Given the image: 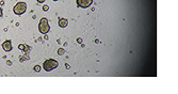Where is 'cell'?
I'll use <instances>...</instances> for the list:
<instances>
[{
	"label": "cell",
	"instance_id": "cell-1",
	"mask_svg": "<svg viewBox=\"0 0 178 94\" xmlns=\"http://www.w3.org/2000/svg\"><path fill=\"white\" fill-rule=\"evenodd\" d=\"M38 30L42 34H46L48 33V31L50 30V26H49V22L48 19L45 17H43L42 19L40 20V24H38Z\"/></svg>",
	"mask_w": 178,
	"mask_h": 94
},
{
	"label": "cell",
	"instance_id": "cell-2",
	"mask_svg": "<svg viewBox=\"0 0 178 94\" xmlns=\"http://www.w3.org/2000/svg\"><path fill=\"white\" fill-rule=\"evenodd\" d=\"M27 11V4L25 2H17L13 8V12L16 15H22Z\"/></svg>",
	"mask_w": 178,
	"mask_h": 94
},
{
	"label": "cell",
	"instance_id": "cell-3",
	"mask_svg": "<svg viewBox=\"0 0 178 94\" xmlns=\"http://www.w3.org/2000/svg\"><path fill=\"white\" fill-rule=\"evenodd\" d=\"M58 62H57V60H54V59H48V60H46L44 62V70L47 71V72H50V71L54 70L56 67H58Z\"/></svg>",
	"mask_w": 178,
	"mask_h": 94
},
{
	"label": "cell",
	"instance_id": "cell-4",
	"mask_svg": "<svg viewBox=\"0 0 178 94\" xmlns=\"http://www.w3.org/2000/svg\"><path fill=\"white\" fill-rule=\"evenodd\" d=\"M92 3H93V0H77V6L82 9L89 8Z\"/></svg>",
	"mask_w": 178,
	"mask_h": 94
},
{
	"label": "cell",
	"instance_id": "cell-5",
	"mask_svg": "<svg viewBox=\"0 0 178 94\" xmlns=\"http://www.w3.org/2000/svg\"><path fill=\"white\" fill-rule=\"evenodd\" d=\"M2 48H3V50L4 51H11L12 50V42H11L10 40H6V41H4L3 43H2Z\"/></svg>",
	"mask_w": 178,
	"mask_h": 94
},
{
	"label": "cell",
	"instance_id": "cell-6",
	"mask_svg": "<svg viewBox=\"0 0 178 94\" xmlns=\"http://www.w3.org/2000/svg\"><path fill=\"white\" fill-rule=\"evenodd\" d=\"M18 48H19L20 50H22V51L27 52V54H28L29 50L31 49V47L28 46V45H26V44H19V45H18Z\"/></svg>",
	"mask_w": 178,
	"mask_h": 94
},
{
	"label": "cell",
	"instance_id": "cell-7",
	"mask_svg": "<svg viewBox=\"0 0 178 94\" xmlns=\"http://www.w3.org/2000/svg\"><path fill=\"white\" fill-rule=\"evenodd\" d=\"M67 24H68V22L66 18H60V19H59V26H60L61 28H65V27L67 26Z\"/></svg>",
	"mask_w": 178,
	"mask_h": 94
},
{
	"label": "cell",
	"instance_id": "cell-8",
	"mask_svg": "<svg viewBox=\"0 0 178 94\" xmlns=\"http://www.w3.org/2000/svg\"><path fill=\"white\" fill-rule=\"evenodd\" d=\"M19 59H20V61H26L29 59V56L28 55H27V56H21V57H19Z\"/></svg>",
	"mask_w": 178,
	"mask_h": 94
},
{
	"label": "cell",
	"instance_id": "cell-9",
	"mask_svg": "<svg viewBox=\"0 0 178 94\" xmlns=\"http://www.w3.org/2000/svg\"><path fill=\"white\" fill-rule=\"evenodd\" d=\"M58 54L60 55V56H62V55H64V54H65V50L63 49V48H60V49L58 50Z\"/></svg>",
	"mask_w": 178,
	"mask_h": 94
},
{
	"label": "cell",
	"instance_id": "cell-10",
	"mask_svg": "<svg viewBox=\"0 0 178 94\" xmlns=\"http://www.w3.org/2000/svg\"><path fill=\"white\" fill-rule=\"evenodd\" d=\"M34 71H35V72H40V71H41V66L40 65H35V66H34Z\"/></svg>",
	"mask_w": 178,
	"mask_h": 94
},
{
	"label": "cell",
	"instance_id": "cell-11",
	"mask_svg": "<svg viewBox=\"0 0 178 94\" xmlns=\"http://www.w3.org/2000/svg\"><path fill=\"white\" fill-rule=\"evenodd\" d=\"M43 10H44L45 12H47V11L49 10V6H43Z\"/></svg>",
	"mask_w": 178,
	"mask_h": 94
},
{
	"label": "cell",
	"instance_id": "cell-12",
	"mask_svg": "<svg viewBox=\"0 0 178 94\" xmlns=\"http://www.w3.org/2000/svg\"><path fill=\"white\" fill-rule=\"evenodd\" d=\"M77 42H78V43H80V44H81V43H82V40H81L80 38H78V39H77Z\"/></svg>",
	"mask_w": 178,
	"mask_h": 94
},
{
	"label": "cell",
	"instance_id": "cell-13",
	"mask_svg": "<svg viewBox=\"0 0 178 94\" xmlns=\"http://www.w3.org/2000/svg\"><path fill=\"white\" fill-rule=\"evenodd\" d=\"M36 1H37L38 3H43V2H45V0H36Z\"/></svg>",
	"mask_w": 178,
	"mask_h": 94
},
{
	"label": "cell",
	"instance_id": "cell-14",
	"mask_svg": "<svg viewBox=\"0 0 178 94\" xmlns=\"http://www.w3.org/2000/svg\"><path fill=\"white\" fill-rule=\"evenodd\" d=\"M2 14H3V12H2V9L0 8V17H1V16H2Z\"/></svg>",
	"mask_w": 178,
	"mask_h": 94
},
{
	"label": "cell",
	"instance_id": "cell-15",
	"mask_svg": "<svg viewBox=\"0 0 178 94\" xmlns=\"http://www.w3.org/2000/svg\"><path fill=\"white\" fill-rule=\"evenodd\" d=\"M53 1H58V0H53Z\"/></svg>",
	"mask_w": 178,
	"mask_h": 94
}]
</instances>
